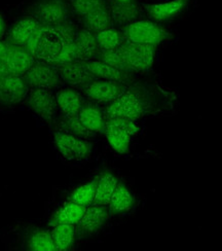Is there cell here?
<instances>
[{
    "label": "cell",
    "instance_id": "cell-19",
    "mask_svg": "<svg viewBox=\"0 0 222 251\" xmlns=\"http://www.w3.org/2000/svg\"><path fill=\"white\" fill-rule=\"evenodd\" d=\"M75 44L78 51L79 61H91L99 59L101 50L98 47L96 35L92 31L81 28L77 30L75 35Z\"/></svg>",
    "mask_w": 222,
    "mask_h": 251
},
{
    "label": "cell",
    "instance_id": "cell-27",
    "mask_svg": "<svg viewBox=\"0 0 222 251\" xmlns=\"http://www.w3.org/2000/svg\"><path fill=\"white\" fill-rule=\"evenodd\" d=\"M95 35L101 51L119 49L125 41L123 31L114 27L104 29L98 33H95Z\"/></svg>",
    "mask_w": 222,
    "mask_h": 251
},
{
    "label": "cell",
    "instance_id": "cell-36",
    "mask_svg": "<svg viewBox=\"0 0 222 251\" xmlns=\"http://www.w3.org/2000/svg\"><path fill=\"white\" fill-rule=\"evenodd\" d=\"M6 75H8V72H7L4 64H3V63H0V78L3 77Z\"/></svg>",
    "mask_w": 222,
    "mask_h": 251
},
{
    "label": "cell",
    "instance_id": "cell-14",
    "mask_svg": "<svg viewBox=\"0 0 222 251\" xmlns=\"http://www.w3.org/2000/svg\"><path fill=\"white\" fill-rule=\"evenodd\" d=\"M40 23L32 17H26L18 20L10 27L7 33V44L25 47L29 40L34 35L37 29L40 27Z\"/></svg>",
    "mask_w": 222,
    "mask_h": 251
},
{
    "label": "cell",
    "instance_id": "cell-18",
    "mask_svg": "<svg viewBox=\"0 0 222 251\" xmlns=\"http://www.w3.org/2000/svg\"><path fill=\"white\" fill-rule=\"evenodd\" d=\"M58 108L65 116H78L83 105V97L78 90L74 88L59 89L55 95Z\"/></svg>",
    "mask_w": 222,
    "mask_h": 251
},
{
    "label": "cell",
    "instance_id": "cell-34",
    "mask_svg": "<svg viewBox=\"0 0 222 251\" xmlns=\"http://www.w3.org/2000/svg\"><path fill=\"white\" fill-rule=\"evenodd\" d=\"M6 34V21L4 16L0 13V40H3Z\"/></svg>",
    "mask_w": 222,
    "mask_h": 251
},
{
    "label": "cell",
    "instance_id": "cell-20",
    "mask_svg": "<svg viewBox=\"0 0 222 251\" xmlns=\"http://www.w3.org/2000/svg\"><path fill=\"white\" fill-rule=\"evenodd\" d=\"M88 70L92 73L95 78L113 80L125 83L130 78V73L123 70H120L115 67H112L106 63L96 59L84 62Z\"/></svg>",
    "mask_w": 222,
    "mask_h": 251
},
{
    "label": "cell",
    "instance_id": "cell-23",
    "mask_svg": "<svg viewBox=\"0 0 222 251\" xmlns=\"http://www.w3.org/2000/svg\"><path fill=\"white\" fill-rule=\"evenodd\" d=\"M119 181L110 173H104L96 180V195L94 204L108 206Z\"/></svg>",
    "mask_w": 222,
    "mask_h": 251
},
{
    "label": "cell",
    "instance_id": "cell-6",
    "mask_svg": "<svg viewBox=\"0 0 222 251\" xmlns=\"http://www.w3.org/2000/svg\"><path fill=\"white\" fill-rule=\"evenodd\" d=\"M69 8L64 0H39L31 8V17L42 25H58L68 19Z\"/></svg>",
    "mask_w": 222,
    "mask_h": 251
},
{
    "label": "cell",
    "instance_id": "cell-35",
    "mask_svg": "<svg viewBox=\"0 0 222 251\" xmlns=\"http://www.w3.org/2000/svg\"><path fill=\"white\" fill-rule=\"evenodd\" d=\"M6 50H7V43H4V41L0 40V63L4 62Z\"/></svg>",
    "mask_w": 222,
    "mask_h": 251
},
{
    "label": "cell",
    "instance_id": "cell-21",
    "mask_svg": "<svg viewBox=\"0 0 222 251\" xmlns=\"http://www.w3.org/2000/svg\"><path fill=\"white\" fill-rule=\"evenodd\" d=\"M83 28H86L93 33H98L100 31L111 27L112 19L110 15L109 6L104 4L99 8L93 10L89 15L81 18Z\"/></svg>",
    "mask_w": 222,
    "mask_h": 251
},
{
    "label": "cell",
    "instance_id": "cell-26",
    "mask_svg": "<svg viewBox=\"0 0 222 251\" xmlns=\"http://www.w3.org/2000/svg\"><path fill=\"white\" fill-rule=\"evenodd\" d=\"M105 136L111 146V149L118 153L124 154L129 151L132 136L125 131L112 127V126H105Z\"/></svg>",
    "mask_w": 222,
    "mask_h": 251
},
{
    "label": "cell",
    "instance_id": "cell-8",
    "mask_svg": "<svg viewBox=\"0 0 222 251\" xmlns=\"http://www.w3.org/2000/svg\"><path fill=\"white\" fill-rule=\"evenodd\" d=\"M126 89L128 87L123 82L96 78L83 90V93L90 101L108 105L123 95Z\"/></svg>",
    "mask_w": 222,
    "mask_h": 251
},
{
    "label": "cell",
    "instance_id": "cell-15",
    "mask_svg": "<svg viewBox=\"0 0 222 251\" xmlns=\"http://www.w3.org/2000/svg\"><path fill=\"white\" fill-rule=\"evenodd\" d=\"M78 118L89 131L93 133H104L106 118L97 103L93 101L84 102L79 110Z\"/></svg>",
    "mask_w": 222,
    "mask_h": 251
},
{
    "label": "cell",
    "instance_id": "cell-16",
    "mask_svg": "<svg viewBox=\"0 0 222 251\" xmlns=\"http://www.w3.org/2000/svg\"><path fill=\"white\" fill-rule=\"evenodd\" d=\"M109 6L112 23L123 29L140 18V7L135 1L131 2H114L111 1Z\"/></svg>",
    "mask_w": 222,
    "mask_h": 251
},
{
    "label": "cell",
    "instance_id": "cell-10",
    "mask_svg": "<svg viewBox=\"0 0 222 251\" xmlns=\"http://www.w3.org/2000/svg\"><path fill=\"white\" fill-rule=\"evenodd\" d=\"M28 106L38 118L46 122H51L58 108L55 95L49 90L30 89L27 96Z\"/></svg>",
    "mask_w": 222,
    "mask_h": 251
},
{
    "label": "cell",
    "instance_id": "cell-1",
    "mask_svg": "<svg viewBox=\"0 0 222 251\" xmlns=\"http://www.w3.org/2000/svg\"><path fill=\"white\" fill-rule=\"evenodd\" d=\"M77 30L68 21L58 25H40L25 48L37 61L54 66L63 47L75 39Z\"/></svg>",
    "mask_w": 222,
    "mask_h": 251
},
{
    "label": "cell",
    "instance_id": "cell-31",
    "mask_svg": "<svg viewBox=\"0 0 222 251\" xmlns=\"http://www.w3.org/2000/svg\"><path fill=\"white\" fill-rule=\"evenodd\" d=\"M69 2L73 12L80 18L106 4L104 0H69Z\"/></svg>",
    "mask_w": 222,
    "mask_h": 251
},
{
    "label": "cell",
    "instance_id": "cell-7",
    "mask_svg": "<svg viewBox=\"0 0 222 251\" xmlns=\"http://www.w3.org/2000/svg\"><path fill=\"white\" fill-rule=\"evenodd\" d=\"M23 78L30 89L49 91L56 89L61 80L57 67L37 60L23 75Z\"/></svg>",
    "mask_w": 222,
    "mask_h": 251
},
{
    "label": "cell",
    "instance_id": "cell-17",
    "mask_svg": "<svg viewBox=\"0 0 222 251\" xmlns=\"http://www.w3.org/2000/svg\"><path fill=\"white\" fill-rule=\"evenodd\" d=\"M188 0H171L145 6L146 14L155 22H165L177 17L186 7Z\"/></svg>",
    "mask_w": 222,
    "mask_h": 251
},
{
    "label": "cell",
    "instance_id": "cell-22",
    "mask_svg": "<svg viewBox=\"0 0 222 251\" xmlns=\"http://www.w3.org/2000/svg\"><path fill=\"white\" fill-rule=\"evenodd\" d=\"M134 198L129 188L124 184L119 182L108 204L109 211L112 213H125L133 208Z\"/></svg>",
    "mask_w": 222,
    "mask_h": 251
},
{
    "label": "cell",
    "instance_id": "cell-13",
    "mask_svg": "<svg viewBox=\"0 0 222 251\" xmlns=\"http://www.w3.org/2000/svg\"><path fill=\"white\" fill-rule=\"evenodd\" d=\"M109 217L108 206L93 204L86 208L80 222L76 225V232L79 236H89L97 233Z\"/></svg>",
    "mask_w": 222,
    "mask_h": 251
},
{
    "label": "cell",
    "instance_id": "cell-37",
    "mask_svg": "<svg viewBox=\"0 0 222 251\" xmlns=\"http://www.w3.org/2000/svg\"><path fill=\"white\" fill-rule=\"evenodd\" d=\"M111 1H114V2H131V1H134V0H111Z\"/></svg>",
    "mask_w": 222,
    "mask_h": 251
},
{
    "label": "cell",
    "instance_id": "cell-12",
    "mask_svg": "<svg viewBox=\"0 0 222 251\" xmlns=\"http://www.w3.org/2000/svg\"><path fill=\"white\" fill-rule=\"evenodd\" d=\"M34 62V56L25 47L7 44V50L3 63L8 75L23 76Z\"/></svg>",
    "mask_w": 222,
    "mask_h": 251
},
{
    "label": "cell",
    "instance_id": "cell-11",
    "mask_svg": "<svg viewBox=\"0 0 222 251\" xmlns=\"http://www.w3.org/2000/svg\"><path fill=\"white\" fill-rule=\"evenodd\" d=\"M57 70L61 80L76 90L83 91L93 80L96 79L88 70L84 62L79 60L58 66Z\"/></svg>",
    "mask_w": 222,
    "mask_h": 251
},
{
    "label": "cell",
    "instance_id": "cell-4",
    "mask_svg": "<svg viewBox=\"0 0 222 251\" xmlns=\"http://www.w3.org/2000/svg\"><path fill=\"white\" fill-rule=\"evenodd\" d=\"M155 48L151 45L136 44L125 40L119 48V51L131 72L146 71L153 66Z\"/></svg>",
    "mask_w": 222,
    "mask_h": 251
},
{
    "label": "cell",
    "instance_id": "cell-33",
    "mask_svg": "<svg viewBox=\"0 0 222 251\" xmlns=\"http://www.w3.org/2000/svg\"><path fill=\"white\" fill-rule=\"evenodd\" d=\"M105 126H112V127L120 128L126 133H129L132 137L138 134L140 131L135 121L124 118H106Z\"/></svg>",
    "mask_w": 222,
    "mask_h": 251
},
{
    "label": "cell",
    "instance_id": "cell-24",
    "mask_svg": "<svg viewBox=\"0 0 222 251\" xmlns=\"http://www.w3.org/2000/svg\"><path fill=\"white\" fill-rule=\"evenodd\" d=\"M56 250L66 251L71 249L77 235L76 226L74 225H55L50 232Z\"/></svg>",
    "mask_w": 222,
    "mask_h": 251
},
{
    "label": "cell",
    "instance_id": "cell-2",
    "mask_svg": "<svg viewBox=\"0 0 222 251\" xmlns=\"http://www.w3.org/2000/svg\"><path fill=\"white\" fill-rule=\"evenodd\" d=\"M124 39L136 44L158 46L167 39L169 32L152 20H137L123 29Z\"/></svg>",
    "mask_w": 222,
    "mask_h": 251
},
{
    "label": "cell",
    "instance_id": "cell-30",
    "mask_svg": "<svg viewBox=\"0 0 222 251\" xmlns=\"http://www.w3.org/2000/svg\"><path fill=\"white\" fill-rule=\"evenodd\" d=\"M31 250L35 251H55L56 246L52 241V238L50 233L46 231H36L32 234L30 238V241L28 244Z\"/></svg>",
    "mask_w": 222,
    "mask_h": 251
},
{
    "label": "cell",
    "instance_id": "cell-9",
    "mask_svg": "<svg viewBox=\"0 0 222 251\" xmlns=\"http://www.w3.org/2000/svg\"><path fill=\"white\" fill-rule=\"evenodd\" d=\"M29 92L23 76L6 75L0 78V105H16L27 98Z\"/></svg>",
    "mask_w": 222,
    "mask_h": 251
},
{
    "label": "cell",
    "instance_id": "cell-28",
    "mask_svg": "<svg viewBox=\"0 0 222 251\" xmlns=\"http://www.w3.org/2000/svg\"><path fill=\"white\" fill-rule=\"evenodd\" d=\"M58 131L75 135L88 140L95 134L84 127L78 116H65V114H63L62 119L58 123Z\"/></svg>",
    "mask_w": 222,
    "mask_h": 251
},
{
    "label": "cell",
    "instance_id": "cell-25",
    "mask_svg": "<svg viewBox=\"0 0 222 251\" xmlns=\"http://www.w3.org/2000/svg\"><path fill=\"white\" fill-rule=\"evenodd\" d=\"M86 207L72 201L63 205L52 218L54 225H74L76 226L82 218Z\"/></svg>",
    "mask_w": 222,
    "mask_h": 251
},
{
    "label": "cell",
    "instance_id": "cell-5",
    "mask_svg": "<svg viewBox=\"0 0 222 251\" xmlns=\"http://www.w3.org/2000/svg\"><path fill=\"white\" fill-rule=\"evenodd\" d=\"M54 143L62 158L67 161L87 160L92 152V144L88 139L60 131L54 135Z\"/></svg>",
    "mask_w": 222,
    "mask_h": 251
},
{
    "label": "cell",
    "instance_id": "cell-3",
    "mask_svg": "<svg viewBox=\"0 0 222 251\" xmlns=\"http://www.w3.org/2000/svg\"><path fill=\"white\" fill-rule=\"evenodd\" d=\"M146 109V104L139 93L134 90L126 91L115 101L105 107V118H124L133 121L141 119Z\"/></svg>",
    "mask_w": 222,
    "mask_h": 251
},
{
    "label": "cell",
    "instance_id": "cell-29",
    "mask_svg": "<svg viewBox=\"0 0 222 251\" xmlns=\"http://www.w3.org/2000/svg\"><path fill=\"white\" fill-rule=\"evenodd\" d=\"M95 195H96V181H92L76 187L70 197V201L87 208L94 204Z\"/></svg>",
    "mask_w": 222,
    "mask_h": 251
},
{
    "label": "cell",
    "instance_id": "cell-32",
    "mask_svg": "<svg viewBox=\"0 0 222 251\" xmlns=\"http://www.w3.org/2000/svg\"><path fill=\"white\" fill-rule=\"evenodd\" d=\"M99 60L105 62L106 64H108L112 67H115L120 70L131 73L128 66H126V64L124 63L121 53L119 51V49L112 50L101 51V54L99 56Z\"/></svg>",
    "mask_w": 222,
    "mask_h": 251
}]
</instances>
